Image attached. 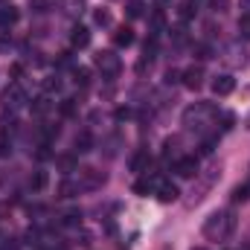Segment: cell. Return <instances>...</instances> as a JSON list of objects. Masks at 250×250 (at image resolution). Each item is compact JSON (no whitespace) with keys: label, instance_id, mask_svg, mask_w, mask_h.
Returning a JSON list of instances; mask_svg holds the SVG:
<instances>
[{"label":"cell","instance_id":"cell-1","mask_svg":"<svg viewBox=\"0 0 250 250\" xmlns=\"http://www.w3.org/2000/svg\"><path fill=\"white\" fill-rule=\"evenodd\" d=\"M236 233V215L233 209H218L204 221V236L209 242H227Z\"/></svg>","mask_w":250,"mask_h":250},{"label":"cell","instance_id":"cell-2","mask_svg":"<svg viewBox=\"0 0 250 250\" xmlns=\"http://www.w3.org/2000/svg\"><path fill=\"white\" fill-rule=\"evenodd\" d=\"M215 114H218V111H215L212 102H195L192 108L184 111V128H187V131H195V128L201 131L204 125H209V120H212Z\"/></svg>","mask_w":250,"mask_h":250},{"label":"cell","instance_id":"cell-3","mask_svg":"<svg viewBox=\"0 0 250 250\" xmlns=\"http://www.w3.org/2000/svg\"><path fill=\"white\" fill-rule=\"evenodd\" d=\"M93 64H96V70H99L105 79H117V76L123 73V62H120V56H117L114 50H102V53L93 59Z\"/></svg>","mask_w":250,"mask_h":250},{"label":"cell","instance_id":"cell-4","mask_svg":"<svg viewBox=\"0 0 250 250\" xmlns=\"http://www.w3.org/2000/svg\"><path fill=\"white\" fill-rule=\"evenodd\" d=\"M0 102H3V108H9V111H15V108H23L26 102H29V96H26V90L15 82V84H9L6 90H3V96H0Z\"/></svg>","mask_w":250,"mask_h":250},{"label":"cell","instance_id":"cell-5","mask_svg":"<svg viewBox=\"0 0 250 250\" xmlns=\"http://www.w3.org/2000/svg\"><path fill=\"white\" fill-rule=\"evenodd\" d=\"M79 172V187L82 189H99L108 178H105V172H99V169H93V166H82V169H76Z\"/></svg>","mask_w":250,"mask_h":250},{"label":"cell","instance_id":"cell-6","mask_svg":"<svg viewBox=\"0 0 250 250\" xmlns=\"http://www.w3.org/2000/svg\"><path fill=\"white\" fill-rule=\"evenodd\" d=\"M175 175L184 178V181L198 178V157H178L175 160Z\"/></svg>","mask_w":250,"mask_h":250},{"label":"cell","instance_id":"cell-7","mask_svg":"<svg viewBox=\"0 0 250 250\" xmlns=\"http://www.w3.org/2000/svg\"><path fill=\"white\" fill-rule=\"evenodd\" d=\"M233 90H236V79L230 73H221V76L212 79V93L215 96H230Z\"/></svg>","mask_w":250,"mask_h":250},{"label":"cell","instance_id":"cell-8","mask_svg":"<svg viewBox=\"0 0 250 250\" xmlns=\"http://www.w3.org/2000/svg\"><path fill=\"white\" fill-rule=\"evenodd\" d=\"M181 82H184V87H187V90H198V87L204 84V70H201L198 64H192L189 70L181 73Z\"/></svg>","mask_w":250,"mask_h":250},{"label":"cell","instance_id":"cell-9","mask_svg":"<svg viewBox=\"0 0 250 250\" xmlns=\"http://www.w3.org/2000/svg\"><path fill=\"white\" fill-rule=\"evenodd\" d=\"M154 192H157V198L163 201V204H172V201H178V187L172 184V181H157V187H154Z\"/></svg>","mask_w":250,"mask_h":250},{"label":"cell","instance_id":"cell-10","mask_svg":"<svg viewBox=\"0 0 250 250\" xmlns=\"http://www.w3.org/2000/svg\"><path fill=\"white\" fill-rule=\"evenodd\" d=\"M90 148H93V134L84 128V131L76 134V140H73V151H76V154H84V151H90Z\"/></svg>","mask_w":250,"mask_h":250},{"label":"cell","instance_id":"cell-11","mask_svg":"<svg viewBox=\"0 0 250 250\" xmlns=\"http://www.w3.org/2000/svg\"><path fill=\"white\" fill-rule=\"evenodd\" d=\"M148 163H151V157H148V148H140V151L131 157V172L143 175V172H148Z\"/></svg>","mask_w":250,"mask_h":250},{"label":"cell","instance_id":"cell-12","mask_svg":"<svg viewBox=\"0 0 250 250\" xmlns=\"http://www.w3.org/2000/svg\"><path fill=\"white\" fill-rule=\"evenodd\" d=\"M70 44H73L76 50H84V47L90 44V29H87V26H76L73 35H70Z\"/></svg>","mask_w":250,"mask_h":250},{"label":"cell","instance_id":"cell-13","mask_svg":"<svg viewBox=\"0 0 250 250\" xmlns=\"http://www.w3.org/2000/svg\"><path fill=\"white\" fill-rule=\"evenodd\" d=\"M18 18H21V12H18V6H0V26H15L18 23Z\"/></svg>","mask_w":250,"mask_h":250},{"label":"cell","instance_id":"cell-14","mask_svg":"<svg viewBox=\"0 0 250 250\" xmlns=\"http://www.w3.org/2000/svg\"><path fill=\"white\" fill-rule=\"evenodd\" d=\"M148 32H151V38H157L160 32H166V15L163 12H154L148 18Z\"/></svg>","mask_w":250,"mask_h":250},{"label":"cell","instance_id":"cell-15","mask_svg":"<svg viewBox=\"0 0 250 250\" xmlns=\"http://www.w3.org/2000/svg\"><path fill=\"white\" fill-rule=\"evenodd\" d=\"M47 184H50V175H47L44 169H38V172H32V175H29V189L41 192V189H47Z\"/></svg>","mask_w":250,"mask_h":250},{"label":"cell","instance_id":"cell-16","mask_svg":"<svg viewBox=\"0 0 250 250\" xmlns=\"http://www.w3.org/2000/svg\"><path fill=\"white\" fill-rule=\"evenodd\" d=\"M114 44H117V47H131V44H134V32H131V26H120V29L114 32Z\"/></svg>","mask_w":250,"mask_h":250},{"label":"cell","instance_id":"cell-17","mask_svg":"<svg viewBox=\"0 0 250 250\" xmlns=\"http://www.w3.org/2000/svg\"><path fill=\"white\" fill-rule=\"evenodd\" d=\"M79 184H73V181H62V184H59V189H56V192H59V198H73V195H79Z\"/></svg>","mask_w":250,"mask_h":250},{"label":"cell","instance_id":"cell-18","mask_svg":"<svg viewBox=\"0 0 250 250\" xmlns=\"http://www.w3.org/2000/svg\"><path fill=\"white\" fill-rule=\"evenodd\" d=\"M82 224V212L79 209H67L62 215V227H79Z\"/></svg>","mask_w":250,"mask_h":250},{"label":"cell","instance_id":"cell-19","mask_svg":"<svg viewBox=\"0 0 250 250\" xmlns=\"http://www.w3.org/2000/svg\"><path fill=\"white\" fill-rule=\"evenodd\" d=\"M93 23H96V26H111L114 18H111L108 9H96V12H93Z\"/></svg>","mask_w":250,"mask_h":250},{"label":"cell","instance_id":"cell-20","mask_svg":"<svg viewBox=\"0 0 250 250\" xmlns=\"http://www.w3.org/2000/svg\"><path fill=\"white\" fill-rule=\"evenodd\" d=\"M178 18H181L184 23L195 18V6H192V0H187V3H181V6H178Z\"/></svg>","mask_w":250,"mask_h":250},{"label":"cell","instance_id":"cell-21","mask_svg":"<svg viewBox=\"0 0 250 250\" xmlns=\"http://www.w3.org/2000/svg\"><path fill=\"white\" fill-rule=\"evenodd\" d=\"M32 111H35V114H47V111H53V102H50L47 96H38V99L32 102Z\"/></svg>","mask_w":250,"mask_h":250},{"label":"cell","instance_id":"cell-22","mask_svg":"<svg viewBox=\"0 0 250 250\" xmlns=\"http://www.w3.org/2000/svg\"><path fill=\"white\" fill-rule=\"evenodd\" d=\"M59 111H62V117H76V99H62L59 102Z\"/></svg>","mask_w":250,"mask_h":250},{"label":"cell","instance_id":"cell-23","mask_svg":"<svg viewBox=\"0 0 250 250\" xmlns=\"http://www.w3.org/2000/svg\"><path fill=\"white\" fill-rule=\"evenodd\" d=\"M56 163H59L62 172H76V157H73V154H62Z\"/></svg>","mask_w":250,"mask_h":250},{"label":"cell","instance_id":"cell-24","mask_svg":"<svg viewBox=\"0 0 250 250\" xmlns=\"http://www.w3.org/2000/svg\"><path fill=\"white\" fill-rule=\"evenodd\" d=\"M178 146H181V140H178V137H169V140L163 143V157H172V154H178Z\"/></svg>","mask_w":250,"mask_h":250},{"label":"cell","instance_id":"cell-25","mask_svg":"<svg viewBox=\"0 0 250 250\" xmlns=\"http://www.w3.org/2000/svg\"><path fill=\"white\" fill-rule=\"evenodd\" d=\"M154 187H157V184H154L151 178H146V181H137V184H134V192H137V195H148Z\"/></svg>","mask_w":250,"mask_h":250},{"label":"cell","instance_id":"cell-26","mask_svg":"<svg viewBox=\"0 0 250 250\" xmlns=\"http://www.w3.org/2000/svg\"><path fill=\"white\" fill-rule=\"evenodd\" d=\"M73 76H76V84H87V82H90V70H87V67H76Z\"/></svg>","mask_w":250,"mask_h":250},{"label":"cell","instance_id":"cell-27","mask_svg":"<svg viewBox=\"0 0 250 250\" xmlns=\"http://www.w3.org/2000/svg\"><path fill=\"white\" fill-rule=\"evenodd\" d=\"M9 151H12V140H9V134L3 131V134H0V157H9Z\"/></svg>","mask_w":250,"mask_h":250},{"label":"cell","instance_id":"cell-28","mask_svg":"<svg viewBox=\"0 0 250 250\" xmlns=\"http://www.w3.org/2000/svg\"><path fill=\"white\" fill-rule=\"evenodd\" d=\"M248 192H250V187H248V184H242V187H236V189H233V201H236V204H239V201L245 204V201H248Z\"/></svg>","mask_w":250,"mask_h":250},{"label":"cell","instance_id":"cell-29","mask_svg":"<svg viewBox=\"0 0 250 250\" xmlns=\"http://www.w3.org/2000/svg\"><path fill=\"white\" fill-rule=\"evenodd\" d=\"M239 32H242V38L250 41V15H242L239 18Z\"/></svg>","mask_w":250,"mask_h":250},{"label":"cell","instance_id":"cell-30","mask_svg":"<svg viewBox=\"0 0 250 250\" xmlns=\"http://www.w3.org/2000/svg\"><path fill=\"white\" fill-rule=\"evenodd\" d=\"M128 18H143V3H140V0L128 3Z\"/></svg>","mask_w":250,"mask_h":250},{"label":"cell","instance_id":"cell-31","mask_svg":"<svg viewBox=\"0 0 250 250\" xmlns=\"http://www.w3.org/2000/svg\"><path fill=\"white\" fill-rule=\"evenodd\" d=\"M44 87H47L50 93H53V90L59 93V90H62V79H59V76H53V79H47V82H44Z\"/></svg>","mask_w":250,"mask_h":250},{"label":"cell","instance_id":"cell-32","mask_svg":"<svg viewBox=\"0 0 250 250\" xmlns=\"http://www.w3.org/2000/svg\"><path fill=\"white\" fill-rule=\"evenodd\" d=\"M209 9L212 12H227L230 9V0H209Z\"/></svg>","mask_w":250,"mask_h":250},{"label":"cell","instance_id":"cell-33","mask_svg":"<svg viewBox=\"0 0 250 250\" xmlns=\"http://www.w3.org/2000/svg\"><path fill=\"white\" fill-rule=\"evenodd\" d=\"M41 134H44V143H50L53 137H59V125H47V128H44Z\"/></svg>","mask_w":250,"mask_h":250},{"label":"cell","instance_id":"cell-34","mask_svg":"<svg viewBox=\"0 0 250 250\" xmlns=\"http://www.w3.org/2000/svg\"><path fill=\"white\" fill-rule=\"evenodd\" d=\"M64 6H67L70 15H79L82 12V0H64Z\"/></svg>","mask_w":250,"mask_h":250},{"label":"cell","instance_id":"cell-35","mask_svg":"<svg viewBox=\"0 0 250 250\" xmlns=\"http://www.w3.org/2000/svg\"><path fill=\"white\" fill-rule=\"evenodd\" d=\"M181 82V70H166V84H175Z\"/></svg>","mask_w":250,"mask_h":250},{"label":"cell","instance_id":"cell-36","mask_svg":"<svg viewBox=\"0 0 250 250\" xmlns=\"http://www.w3.org/2000/svg\"><path fill=\"white\" fill-rule=\"evenodd\" d=\"M212 148H215V137L204 140V146H201V154H212Z\"/></svg>","mask_w":250,"mask_h":250},{"label":"cell","instance_id":"cell-37","mask_svg":"<svg viewBox=\"0 0 250 250\" xmlns=\"http://www.w3.org/2000/svg\"><path fill=\"white\" fill-rule=\"evenodd\" d=\"M128 117H131V111H128V108H117V120H120V123H125Z\"/></svg>","mask_w":250,"mask_h":250},{"label":"cell","instance_id":"cell-38","mask_svg":"<svg viewBox=\"0 0 250 250\" xmlns=\"http://www.w3.org/2000/svg\"><path fill=\"white\" fill-rule=\"evenodd\" d=\"M47 6H50V0H35V12H47Z\"/></svg>","mask_w":250,"mask_h":250},{"label":"cell","instance_id":"cell-39","mask_svg":"<svg viewBox=\"0 0 250 250\" xmlns=\"http://www.w3.org/2000/svg\"><path fill=\"white\" fill-rule=\"evenodd\" d=\"M198 59H201V62L209 59V47H198Z\"/></svg>","mask_w":250,"mask_h":250},{"label":"cell","instance_id":"cell-40","mask_svg":"<svg viewBox=\"0 0 250 250\" xmlns=\"http://www.w3.org/2000/svg\"><path fill=\"white\" fill-rule=\"evenodd\" d=\"M192 250H207V248H192Z\"/></svg>","mask_w":250,"mask_h":250}]
</instances>
